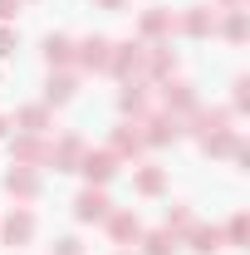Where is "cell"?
<instances>
[{"label":"cell","mask_w":250,"mask_h":255,"mask_svg":"<svg viewBox=\"0 0 250 255\" xmlns=\"http://www.w3.org/2000/svg\"><path fill=\"white\" fill-rule=\"evenodd\" d=\"M191 226H196V216H191L187 206H172V211H167V226H162V231H167V236H187Z\"/></svg>","instance_id":"44dd1931"},{"label":"cell","mask_w":250,"mask_h":255,"mask_svg":"<svg viewBox=\"0 0 250 255\" xmlns=\"http://www.w3.org/2000/svg\"><path fill=\"white\" fill-rule=\"evenodd\" d=\"M241 5H246V0H221V10H241Z\"/></svg>","instance_id":"f1b7e54d"},{"label":"cell","mask_w":250,"mask_h":255,"mask_svg":"<svg viewBox=\"0 0 250 255\" xmlns=\"http://www.w3.org/2000/svg\"><path fill=\"white\" fill-rule=\"evenodd\" d=\"M10 157L20 162V167H34V162H49V147H44L39 137H30V132H25V137L10 147Z\"/></svg>","instance_id":"4fadbf2b"},{"label":"cell","mask_w":250,"mask_h":255,"mask_svg":"<svg viewBox=\"0 0 250 255\" xmlns=\"http://www.w3.org/2000/svg\"><path fill=\"white\" fill-rule=\"evenodd\" d=\"M108 236H113L118 246H127V241H142V221H137L132 211H113V216H108Z\"/></svg>","instance_id":"8fae6325"},{"label":"cell","mask_w":250,"mask_h":255,"mask_svg":"<svg viewBox=\"0 0 250 255\" xmlns=\"http://www.w3.org/2000/svg\"><path fill=\"white\" fill-rule=\"evenodd\" d=\"M74 89H79V84H74V74H49L44 98H49V103H69V98H74Z\"/></svg>","instance_id":"ffe728a7"},{"label":"cell","mask_w":250,"mask_h":255,"mask_svg":"<svg viewBox=\"0 0 250 255\" xmlns=\"http://www.w3.org/2000/svg\"><path fill=\"white\" fill-rule=\"evenodd\" d=\"M79 162H84V137L79 132H69V137H59L49 147V167L54 172H79Z\"/></svg>","instance_id":"3957f363"},{"label":"cell","mask_w":250,"mask_h":255,"mask_svg":"<svg viewBox=\"0 0 250 255\" xmlns=\"http://www.w3.org/2000/svg\"><path fill=\"white\" fill-rule=\"evenodd\" d=\"M162 187H167V177H162L157 167H142V172H137V191H142V196H157Z\"/></svg>","instance_id":"603a6c76"},{"label":"cell","mask_w":250,"mask_h":255,"mask_svg":"<svg viewBox=\"0 0 250 255\" xmlns=\"http://www.w3.org/2000/svg\"><path fill=\"white\" fill-rule=\"evenodd\" d=\"M142 246H147V255H172V251H177V236L152 231V236H142Z\"/></svg>","instance_id":"7402d4cb"},{"label":"cell","mask_w":250,"mask_h":255,"mask_svg":"<svg viewBox=\"0 0 250 255\" xmlns=\"http://www.w3.org/2000/svg\"><path fill=\"white\" fill-rule=\"evenodd\" d=\"M142 147H147V142H142L137 123H132V128H118V132H113V157H137Z\"/></svg>","instance_id":"9a60e30c"},{"label":"cell","mask_w":250,"mask_h":255,"mask_svg":"<svg viewBox=\"0 0 250 255\" xmlns=\"http://www.w3.org/2000/svg\"><path fill=\"white\" fill-rule=\"evenodd\" d=\"M246 236H250V221L236 216V221H231V246H246Z\"/></svg>","instance_id":"d4e9b609"},{"label":"cell","mask_w":250,"mask_h":255,"mask_svg":"<svg viewBox=\"0 0 250 255\" xmlns=\"http://www.w3.org/2000/svg\"><path fill=\"white\" fill-rule=\"evenodd\" d=\"M54 255H84V246L74 236H64V241H54Z\"/></svg>","instance_id":"484cf974"},{"label":"cell","mask_w":250,"mask_h":255,"mask_svg":"<svg viewBox=\"0 0 250 255\" xmlns=\"http://www.w3.org/2000/svg\"><path fill=\"white\" fill-rule=\"evenodd\" d=\"M5 191H10V196H20V201L39 196V177H34V167H20V162H10V172H5Z\"/></svg>","instance_id":"277c9868"},{"label":"cell","mask_w":250,"mask_h":255,"mask_svg":"<svg viewBox=\"0 0 250 255\" xmlns=\"http://www.w3.org/2000/svg\"><path fill=\"white\" fill-rule=\"evenodd\" d=\"M74 59L84 64V69H98V74H108V59H113V39H103V34H94V39L74 44Z\"/></svg>","instance_id":"7a4b0ae2"},{"label":"cell","mask_w":250,"mask_h":255,"mask_svg":"<svg viewBox=\"0 0 250 255\" xmlns=\"http://www.w3.org/2000/svg\"><path fill=\"white\" fill-rule=\"evenodd\" d=\"M137 30L147 34V39H157V34H172L177 30V15L167 10V5H152V10H142V25Z\"/></svg>","instance_id":"30bf717a"},{"label":"cell","mask_w":250,"mask_h":255,"mask_svg":"<svg viewBox=\"0 0 250 255\" xmlns=\"http://www.w3.org/2000/svg\"><path fill=\"white\" fill-rule=\"evenodd\" d=\"M236 108H250V79H236Z\"/></svg>","instance_id":"4316f807"},{"label":"cell","mask_w":250,"mask_h":255,"mask_svg":"<svg viewBox=\"0 0 250 255\" xmlns=\"http://www.w3.org/2000/svg\"><path fill=\"white\" fill-rule=\"evenodd\" d=\"M187 236H191V251H196V255L221 251V231H216V226H191Z\"/></svg>","instance_id":"2e32d148"},{"label":"cell","mask_w":250,"mask_h":255,"mask_svg":"<svg viewBox=\"0 0 250 255\" xmlns=\"http://www.w3.org/2000/svg\"><path fill=\"white\" fill-rule=\"evenodd\" d=\"M177 30H182V34H196V39L211 34V30H216V10H206V5H201V10H187V15L177 20Z\"/></svg>","instance_id":"7c38bea8"},{"label":"cell","mask_w":250,"mask_h":255,"mask_svg":"<svg viewBox=\"0 0 250 255\" xmlns=\"http://www.w3.org/2000/svg\"><path fill=\"white\" fill-rule=\"evenodd\" d=\"M15 123H20V132L39 137V132L49 128V108H20V113H15Z\"/></svg>","instance_id":"e0dca14e"},{"label":"cell","mask_w":250,"mask_h":255,"mask_svg":"<svg viewBox=\"0 0 250 255\" xmlns=\"http://www.w3.org/2000/svg\"><path fill=\"white\" fill-rule=\"evenodd\" d=\"M15 49H20V34H15V30H0V59H10Z\"/></svg>","instance_id":"cb8c5ba5"},{"label":"cell","mask_w":250,"mask_h":255,"mask_svg":"<svg viewBox=\"0 0 250 255\" xmlns=\"http://www.w3.org/2000/svg\"><path fill=\"white\" fill-rule=\"evenodd\" d=\"M103 5H108V10H118V5H123V0H103Z\"/></svg>","instance_id":"f546056e"},{"label":"cell","mask_w":250,"mask_h":255,"mask_svg":"<svg viewBox=\"0 0 250 255\" xmlns=\"http://www.w3.org/2000/svg\"><path fill=\"white\" fill-rule=\"evenodd\" d=\"M44 59L49 64H69L74 59V39H69V34H49V39H44Z\"/></svg>","instance_id":"d6986e66"},{"label":"cell","mask_w":250,"mask_h":255,"mask_svg":"<svg viewBox=\"0 0 250 255\" xmlns=\"http://www.w3.org/2000/svg\"><path fill=\"white\" fill-rule=\"evenodd\" d=\"M142 59H147V74H157V79H172V69H177L172 44H142Z\"/></svg>","instance_id":"9c48e42d"},{"label":"cell","mask_w":250,"mask_h":255,"mask_svg":"<svg viewBox=\"0 0 250 255\" xmlns=\"http://www.w3.org/2000/svg\"><path fill=\"white\" fill-rule=\"evenodd\" d=\"M15 10H20V0H0V20H15Z\"/></svg>","instance_id":"83f0119b"},{"label":"cell","mask_w":250,"mask_h":255,"mask_svg":"<svg viewBox=\"0 0 250 255\" xmlns=\"http://www.w3.org/2000/svg\"><path fill=\"white\" fill-rule=\"evenodd\" d=\"M201 147H206V157H226V152H236V147H241V132L216 128V132H206V137H201Z\"/></svg>","instance_id":"5bb4252c"},{"label":"cell","mask_w":250,"mask_h":255,"mask_svg":"<svg viewBox=\"0 0 250 255\" xmlns=\"http://www.w3.org/2000/svg\"><path fill=\"white\" fill-rule=\"evenodd\" d=\"M162 103H167V113H196V94H191V84H172V79H162Z\"/></svg>","instance_id":"8992f818"},{"label":"cell","mask_w":250,"mask_h":255,"mask_svg":"<svg viewBox=\"0 0 250 255\" xmlns=\"http://www.w3.org/2000/svg\"><path fill=\"white\" fill-rule=\"evenodd\" d=\"M0 236H5V246H25L34 236V216L25 211V206H15L10 216H5V226H0Z\"/></svg>","instance_id":"5b68a950"},{"label":"cell","mask_w":250,"mask_h":255,"mask_svg":"<svg viewBox=\"0 0 250 255\" xmlns=\"http://www.w3.org/2000/svg\"><path fill=\"white\" fill-rule=\"evenodd\" d=\"M79 172H84V177H89L94 187H103V182H108V177L118 172V157H113V152H84Z\"/></svg>","instance_id":"52a82bcc"},{"label":"cell","mask_w":250,"mask_h":255,"mask_svg":"<svg viewBox=\"0 0 250 255\" xmlns=\"http://www.w3.org/2000/svg\"><path fill=\"white\" fill-rule=\"evenodd\" d=\"M74 216H79V221H103V216H108V196L98 187L79 191V196H74Z\"/></svg>","instance_id":"ba28073f"},{"label":"cell","mask_w":250,"mask_h":255,"mask_svg":"<svg viewBox=\"0 0 250 255\" xmlns=\"http://www.w3.org/2000/svg\"><path fill=\"white\" fill-rule=\"evenodd\" d=\"M108 74H118L123 84H142V79H147V59H142V44H113Z\"/></svg>","instance_id":"6da1fadb"},{"label":"cell","mask_w":250,"mask_h":255,"mask_svg":"<svg viewBox=\"0 0 250 255\" xmlns=\"http://www.w3.org/2000/svg\"><path fill=\"white\" fill-rule=\"evenodd\" d=\"M0 137H5V118H0Z\"/></svg>","instance_id":"4dcf8cb0"},{"label":"cell","mask_w":250,"mask_h":255,"mask_svg":"<svg viewBox=\"0 0 250 255\" xmlns=\"http://www.w3.org/2000/svg\"><path fill=\"white\" fill-rule=\"evenodd\" d=\"M221 34H226L231 44H246V34H250V20H246V10H226V25H221Z\"/></svg>","instance_id":"ac0fdd59"}]
</instances>
